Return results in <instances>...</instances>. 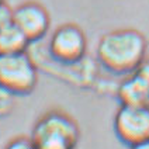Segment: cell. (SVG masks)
I'll return each instance as SVG.
<instances>
[{"label":"cell","mask_w":149,"mask_h":149,"mask_svg":"<svg viewBox=\"0 0 149 149\" xmlns=\"http://www.w3.org/2000/svg\"><path fill=\"white\" fill-rule=\"evenodd\" d=\"M97 59L101 66L117 74L135 72L142 65L146 54L143 34L123 28L104 34L97 44Z\"/></svg>","instance_id":"6da1fadb"},{"label":"cell","mask_w":149,"mask_h":149,"mask_svg":"<svg viewBox=\"0 0 149 149\" xmlns=\"http://www.w3.org/2000/svg\"><path fill=\"white\" fill-rule=\"evenodd\" d=\"M31 139L37 149H73L79 139V128L66 114L52 111L35 124Z\"/></svg>","instance_id":"7a4b0ae2"},{"label":"cell","mask_w":149,"mask_h":149,"mask_svg":"<svg viewBox=\"0 0 149 149\" xmlns=\"http://www.w3.org/2000/svg\"><path fill=\"white\" fill-rule=\"evenodd\" d=\"M38 82L37 68L30 56L21 52L0 55V86L16 96L30 94Z\"/></svg>","instance_id":"3957f363"},{"label":"cell","mask_w":149,"mask_h":149,"mask_svg":"<svg viewBox=\"0 0 149 149\" xmlns=\"http://www.w3.org/2000/svg\"><path fill=\"white\" fill-rule=\"evenodd\" d=\"M114 131L118 139L128 146L149 139V108L123 104L114 117Z\"/></svg>","instance_id":"277c9868"},{"label":"cell","mask_w":149,"mask_h":149,"mask_svg":"<svg viewBox=\"0 0 149 149\" xmlns=\"http://www.w3.org/2000/svg\"><path fill=\"white\" fill-rule=\"evenodd\" d=\"M49 54L61 63H76L86 55L87 40L82 30L74 24L58 27L49 40Z\"/></svg>","instance_id":"5b68a950"},{"label":"cell","mask_w":149,"mask_h":149,"mask_svg":"<svg viewBox=\"0 0 149 149\" xmlns=\"http://www.w3.org/2000/svg\"><path fill=\"white\" fill-rule=\"evenodd\" d=\"M13 24L17 25L30 42L38 41L48 33L51 25L47 8L37 1H25L14 8Z\"/></svg>","instance_id":"8992f818"},{"label":"cell","mask_w":149,"mask_h":149,"mask_svg":"<svg viewBox=\"0 0 149 149\" xmlns=\"http://www.w3.org/2000/svg\"><path fill=\"white\" fill-rule=\"evenodd\" d=\"M28 38L14 24L0 28V55H14L25 52L28 47Z\"/></svg>","instance_id":"52a82bcc"},{"label":"cell","mask_w":149,"mask_h":149,"mask_svg":"<svg viewBox=\"0 0 149 149\" xmlns=\"http://www.w3.org/2000/svg\"><path fill=\"white\" fill-rule=\"evenodd\" d=\"M14 93L0 86V117H7L14 108Z\"/></svg>","instance_id":"ba28073f"},{"label":"cell","mask_w":149,"mask_h":149,"mask_svg":"<svg viewBox=\"0 0 149 149\" xmlns=\"http://www.w3.org/2000/svg\"><path fill=\"white\" fill-rule=\"evenodd\" d=\"M13 13L14 10L8 4H6V1L0 3V28L8 24H13Z\"/></svg>","instance_id":"9c48e42d"},{"label":"cell","mask_w":149,"mask_h":149,"mask_svg":"<svg viewBox=\"0 0 149 149\" xmlns=\"http://www.w3.org/2000/svg\"><path fill=\"white\" fill-rule=\"evenodd\" d=\"M4 149H37L34 145L33 139H27V138H16L11 142H8L7 146Z\"/></svg>","instance_id":"30bf717a"},{"label":"cell","mask_w":149,"mask_h":149,"mask_svg":"<svg viewBox=\"0 0 149 149\" xmlns=\"http://www.w3.org/2000/svg\"><path fill=\"white\" fill-rule=\"evenodd\" d=\"M131 149H149V139L143 142H139V143H136V145H132V146H130Z\"/></svg>","instance_id":"8fae6325"},{"label":"cell","mask_w":149,"mask_h":149,"mask_svg":"<svg viewBox=\"0 0 149 149\" xmlns=\"http://www.w3.org/2000/svg\"><path fill=\"white\" fill-rule=\"evenodd\" d=\"M1 1H4V0H0V3H1Z\"/></svg>","instance_id":"7c38bea8"}]
</instances>
